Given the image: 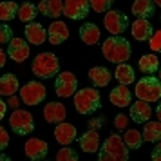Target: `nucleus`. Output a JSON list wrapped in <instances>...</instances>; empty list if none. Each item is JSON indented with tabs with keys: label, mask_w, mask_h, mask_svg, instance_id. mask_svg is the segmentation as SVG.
<instances>
[{
	"label": "nucleus",
	"mask_w": 161,
	"mask_h": 161,
	"mask_svg": "<svg viewBox=\"0 0 161 161\" xmlns=\"http://www.w3.org/2000/svg\"><path fill=\"white\" fill-rule=\"evenodd\" d=\"M67 116V109L64 103H58V102H51L45 105L44 109V118L47 123H60L64 121Z\"/></svg>",
	"instance_id": "nucleus-14"
},
{
	"label": "nucleus",
	"mask_w": 161,
	"mask_h": 161,
	"mask_svg": "<svg viewBox=\"0 0 161 161\" xmlns=\"http://www.w3.org/2000/svg\"><path fill=\"white\" fill-rule=\"evenodd\" d=\"M18 13V6L15 2H0V20L8 22L11 18H15Z\"/></svg>",
	"instance_id": "nucleus-31"
},
{
	"label": "nucleus",
	"mask_w": 161,
	"mask_h": 161,
	"mask_svg": "<svg viewBox=\"0 0 161 161\" xmlns=\"http://www.w3.org/2000/svg\"><path fill=\"white\" fill-rule=\"evenodd\" d=\"M141 138L148 143H158L161 139V123L159 121H145V129Z\"/></svg>",
	"instance_id": "nucleus-27"
},
{
	"label": "nucleus",
	"mask_w": 161,
	"mask_h": 161,
	"mask_svg": "<svg viewBox=\"0 0 161 161\" xmlns=\"http://www.w3.org/2000/svg\"><path fill=\"white\" fill-rule=\"evenodd\" d=\"M158 67H159V60H158L156 54H145V56L139 58V69H141L143 73H147V74L156 73Z\"/></svg>",
	"instance_id": "nucleus-29"
},
{
	"label": "nucleus",
	"mask_w": 161,
	"mask_h": 161,
	"mask_svg": "<svg viewBox=\"0 0 161 161\" xmlns=\"http://www.w3.org/2000/svg\"><path fill=\"white\" fill-rule=\"evenodd\" d=\"M8 54L15 60V62L20 64L24 60H27V56H29V45H27V42L22 40V38H11L9 47H8Z\"/></svg>",
	"instance_id": "nucleus-13"
},
{
	"label": "nucleus",
	"mask_w": 161,
	"mask_h": 161,
	"mask_svg": "<svg viewBox=\"0 0 161 161\" xmlns=\"http://www.w3.org/2000/svg\"><path fill=\"white\" fill-rule=\"evenodd\" d=\"M18 89H20V83L15 74L9 73L0 78V96H13Z\"/></svg>",
	"instance_id": "nucleus-23"
},
{
	"label": "nucleus",
	"mask_w": 161,
	"mask_h": 161,
	"mask_svg": "<svg viewBox=\"0 0 161 161\" xmlns=\"http://www.w3.org/2000/svg\"><path fill=\"white\" fill-rule=\"evenodd\" d=\"M102 53L110 64H123L125 60L130 58V45L119 35H112L103 42Z\"/></svg>",
	"instance_id": "nucleus-2"
},
{
	"label": "nucleus",
	"mask_w": 161,
	"mask_h": 161,
	"mask_svg": "<svg viewBox=\"0 0 161 161\" xmlns=\"http://www.w3.org/2000/svg\"><path fill=\"white\" fill-rule=\"evenodd\" d=\"M89 0H65L62 15L71 20H83L89 15Z\"/></svg>",
	"instance_id": "nucleus-10"
},
{
	"label": "nucleus",
	"mask_w": 161,
	"mask_h": 161,
	"mask_svg": "<svg viewBox=\"0 0 161 161\" xmlns=\"http://www.w3.org/2000/svg\"><path fill=\"white\" fill-rule=\"evenodd\" d=\"M67 38H69V27H67V24L62 22V20H54L49 25V29H47V40L53 45H60L62 42H65Z\"/></svg>",
	"instance_id": "nucleus-12"
},
{
	"label": "nucleus",
	"mask_w": 161,
	"mask_h": 161,
	"mask_svg": "<svg viewBox=\"0 0 161 161\" xmlns=\"http://www.w3.org/2000/svg\"><path fill=\"white\" fill-rule=\"evenodd\" d=\"M100 161H127L129 159V148L123 143V138L119 134H110L103 141V147L98 148Z\"/></svg>",
	"instance_id": "nucleus-1"
},
{
	"label": "nucleus",
	"mask_w": 161,
	"mask_h": 161,
	"mask_svg": "<svg viewBox=\"0 0 161 161\" xmlns=\"http://www.w3.org/2000/svg\"><path fill=\"white\" fill-rule=\"evenodd\" d=\"M31 69H33V74L38 78H51L54 74H58L60 62L56 54H53V53H40L35 56Z\"/></svg>",
	"instance_id": "nucleus-4"
},
{
	"label": "nucleus",
	"mask_w": 161,
	"mask_h": 161,
	"mask_svg": "<svg viewBox=\"0 0 161 161\" xmlns=\"http://www.w3.org/2000/svg\"><path fill=\"white\" fill-rule=\"evenodd\" d=\"M13 38V31L9 25L6 24H0V44H9Z\"/></svg>",
	"instance_id": "nucleus-34"
},
{
	"label": "nucleus",
	"mask_w": 161,
	"mask_h": 161,
	"mask_svg": "<svg viewBox=\"0 0 161 161\" xmlns=\"http://www.w3.org/2000/svg\"><path fill=\"white\" fill-rule=\"evenodd\" d=\"M6 110H8V103L0 98V121H2V118L6 116Z\"/></svg>",
	"instance_id": "nucleus-40"
},
{
	"label": "nucleus",
	"mask_w": 161,
	"mask_h": 161,
	"mask_svg": "<svg viewBox=\"0 0 161 161\" xmlns=\"http://www.w3.org/2000/svg\"><path fill=\"white\" fill-rule=\"evenodd\" d=\"M130 118L136 121V123H145L152 118V109L148 102H143V100H138L136 103L130 105Z\"/></svg>",
	"instance_id": "nucleus-17"
},
{
	"label": "nucleus",
	"mask_w": 161,
	"mask_h": 161,
	"mask_svg": "<svg viewBox=\"0 0 161 161\" xmlns=\"http://www.w3.org/2000/svg\"><path fill=\"white\" fill-rule=\"evenodd\" d=\"M9 125H11V129L16 134L25 136V134L33 132V129H35V119H33V116H31L27 110L15 109L13 114H11V118H9Z\"/></svg>",
	"instance_id": "nucleus-8"
},
{
	"label": "nucleus",
	"mask_w": 161,
	"mask_h": 161,
	"mask_svg": "<svg viewBox=\"0 0 161 161\" xmlns=\"http://www.w3.org/2000/svg\"><path fill=\"white\" fill-rule=\"evenodd\" d=\"M20 103H22V102H20V98H16L15 94H13V96H9L8 107H11V109L15 110V109H18V105H20Z\"/></svg>",
	"instance_id": "nucleus-38"
},
{
	"label": "nucleus",
	"mask_w": 161,
	"mask_h": 161,
	"mask_svg": "<svg viewBox=\"0 0 161 161\" xmlns=\"http://www.w3.org/2000/svg\"><path fill=\"white\" fill-rule=\"evenodd\" d=\"M132 13L136 16H139V18H148V16H154L156 6H154L152 0H134Z\"/></svg>",
	"instance_id": "nucleus-25"
},
{
	"label": "nucleus",
	"mask_w": 161,
	"mask_h": 161,
	"mask_svg": "<svg viewBox=\"0 0 161 161\" xmlns=\"http://www.w3.org/2000/svg\"><path fill=\"white\" fill-rule=\"evenodd\" d=\"M110 76H112V74L109 73L107 67H92V69L89 71V78L94 83V87H105V85H109Z\"/></svg>",
	"instance_id": "nucleus-24"
},
{
	"label": "nucleus",
	"mask_w": 161,
	"mask_h": 161,
	"mask_svg": "<svg viewBox=\"0 0 161 161\" xmlns=\"http://www.w3.org/2000/svg\"><path fill=\"white\" fill-rule=\"evenodd\" d=\"M150 40V47H152V51H159L161 49V33L159 31H154L152 33V36L148 38Z\"/></svg>",
	"instance_id": "nucleus-36"
},
{
	"label": "nucleus",
	"mask_w": 161,
	"mask_h": 161,
	"mask_svg": "<svg viewBox=\"0 0 161 161\" xmlns=\"http://www.w3.org/2000/svg\"><path fill=\"white\" fill-rule=\"evenodd\" d=\"M47 150H49V145L42 141V139L38 138H31L25 141V147H24V152L27 158L31 159H44L45 156H47Z\"/></svg>",
	"instance_id": "nucleus-11"
},
{
	"label": "nucleus",
	"mask_w": 161,
	"mask_h": 161,
	"mask_svg": "<svg viewBox=\"0 0 161 161\" xmlns=\"http://www.w3.org/2000/svg\"><path fill=\"white\" fill-rule=\"evenodd\" d=\"M76 159H78V154L67 145H64V148H60L58 154H56V161H76Z\"/></svg>",
	"instance_id": "nucleus-32"
},
{
	"label": "nucleus",
	"mask_w": 161,
	"mask_h": 161,
	"mask_svg": "<svg viewBox=\"0 0 161 161\" xmlns=\"http://www.w3.org/2000/svg\"><path fill=\"white\" fill-rule=\"evenodd\" d=\"M109 100L112 105H116V107H127L129 103H130V91L127 85H118L116 89H112L109 94Z\"/></svg>",
	"instance_id": "nucleus-21"
},
{
	"label": "nucleus",
	"mask_w": 161,
	"mask_h": 161,
	"mask_svg": "<svg viewBox=\"0 0 161 161\" xmlns=\"http://www.w3.org/2000/svg\"><path fill=\"white\" fill-rule=\"evenodd\" d=\"M154 2V6H161V0H152Z\"/></svg>",
	"instance_id": "nucleus-44"
},
{
	"label": "nucleus",
	"mask_w": 161,
	"mask_h": 161,
	"mask_svg": "<svg viewBox=\"0 0 161 161\" xmlns=\"http://www.w3.org/2000/svg\"><path fill=\"white\" fill-rule=\"evenodd\" d=\"M54 87H56V94H58L60 98H71V96L76 92V87H78V78H76L73 73L64 71V73L58 74Z\"/></svg>",
	"instance_id": "nucleus-9"
},
{
	"label": "nucleus",
	"mask_w": 161,
	"mask_h": 161,
	"mask_svg": "<svg viewBox=\"0 0 161 161\" xmlns=\"http://www.w3.org/2000/svg\"><path fill=\"white\" fill-rule=\"evenodd\" d=\"M116 71H114V76H116V80L121 83V85H129L132 81L136 80V74H134V69H132L129 64H116Z\"/></svg>",
	"instance_id": "nucleus-26"
},
{
	"label": "nucleus",
	"mask_w": 161,
	"mask_h": 161,
	"mask_svg": "<svg viewBox=\"0 0 161 161\" xmlns=\"http://www.w3.org/2000/svg\"><path fill=\"white\" fill-rule=\"evenodd\" d=\"M80 147L83 152L87 154H92V152H98V148H100V134L98 130L94 129H89L83 136H80Z\"/></svg>",
	"instance_id": "nucleus-19"
},
{
	"label": "nucleus",
	"mask_w": 161,
	"mask_h": 161,
	"mask_svg": "<svg viewBox=\"0 0 161 161\" xmlns=\"http://www.w3.org/2000/svg\"><path fill=\"white\" fill-rule=\"evenodd\" d=\"M152 33H154V27L147 18H138L136 22L132 24V36L136 38L138 42H147L148 38L152 36Z\"/></svg>",
	"instance_id": "nucleus-18"
},
{
	"label": "nucleus",
	"mask_w": 161,
	"mask_h": 161,
	"mask_svg": "<svg viewBox=\"0 0 161 161\" xmlns=\"http://www.w3.org/2000/svg\"><path fill=\"white\" fill-rule=\"evenodd\" d=\"M24 33H25V38H27V42L31 45H42L45 42V38H47L45 29L42 27V24L38 22H29L25 25Z\"/></svg>",
	"instance_id": "nucleus-16"
},
{
	"label": "nucleus",
	"mask_w": 161,
	"mask_h": 161,
	"mask_svg": "<svg viewBox=\"0 0 161 161\" xmlns=\"http://www.w3.org/2000/svg\"><path fill=\"white\" fill-rule=\"evenodd\" d=\"M6 65V53L2 51V47H0V69Z\"/></svg>",
	"instance_id": "nucleus-42"
},
{
	"label": "nucleus",
	"mask_w": 161,
	"mask_h": 161,
	"mask_svg": "<svg viewBox=\"0 0 161 161\" xmlns=\"http://www.w3.org/2000/svg\"><path fill=\"white\" fill-rule=\"evenodd\" d=\"M127 125H129V118L125 116V114H118V116L114 118V127H116L118 130L127 129Z\"/></svg>",
	"instance_id": "nucleus-35"
},
{
	"label": "nucleus",
	"mask_w": 161,
	"mask_h": 161,
	"mask_svg": "<svg viewBox=\"0 0 161 161\" xmlns=\"http://www.w3.org/2000/svg\"><path fill=\"white\" fill-rule=\"evenodd\" d=\"M36 9L44 16L49 18H56L64 13V0H42L36 6Z\"/></svg>",
	"instance_id": "nucleus-20"
},
{
	"label": "nucleus",
	"mask_w": 161,
	"mask_h": 161,
	"mask_svg": "<svg viewBox=\"0 0 161 161\" xmlns=\"http://www.w3.org/2000/svg\"><path fill=\"white\" fill-rule=\"evenodd\" d=\"M123 143L127 145V148H139L141 147V143H143V138H141V134H139V130H136V129H130V130L125 132V138H123Z\"/></svg>",
	"instance_id": "nucleus-30"
},
{
	"label": "nucleus",
	"mask_w": 161,
	"mask_h": 161,
	"mask_svg": "<svg viewBox=\"0 0 161 161\" xmlns=\"http://www.w3.org/2000/svg\"><path fill=\"white\" fill-rule=\"evenodd\" d=\"M136 96L143 102H158L161 98V83L156 76H145L136 83Z\"/></svg>",
	"instance_id": "nucleus-5"
},
{
	"label": "nucleus",
	"mask_w": 161,
	"mask_h": 161,
	"mask_svg": "<svg viewBox=\"0 0 161 161\" xmlns=\"http://www.w3.org/2000/svg\"><path fill=\"white\" fill-rule=\"evenodd\" d=\"M45 94H47V91L40 81H29L20 89V100L29 107L42 103L45 100Z\"/></svg>",
	"instance_id": "nucleus-7"
},
{
	"label": "nucleus",
	"mask_w": 161,
	"mask_h": 161,
	"mask_svg": "<svg viewBox=\"0 0 161 161\" xmlns=\"http://www.w3.org/2000/svg\"><path fill=\"white\" fill-rule=\"evenodd\" d=\"M103 121H105V118H96V119H91L89 121V129H98L100 125H103Z\"/></svg>",
	"instance_id": "nucleus-39"
},
{
	"label": "nucleus",
	"mask_w": 161,
	"mask_h": 161,
	"mask_svg": "<svg viewBox=\"0 0 161 161\" xmlns=\"http://www.w3.org/2000/svg\"><path fill=\"white\" fill-rule=\"evenodd\" d=\"M36 13H38V9H36V6L35 4H31V2H24L22 6L18 8V18L22 20V22H25V24H29V22H33L35 20V16H36Z\"/></svg>",
	"instance_id": "nucleus-28"
},
{
	"label": "nucleus",
	"mask_w": 161,
	"mask_h": 161,
	"mask_svg": "<svg viewBox=\"0 0 161 161\" xmlns=\"http://www.w3.org/2000/svg\"><path fill=\"white\" fill-rule=\"evenodd\" d=\"M107 15L103 16V25L105 29L109 31L110 35H121L125 33L127 25H129V18L123 11H118V9H109L105 11Z\"/></svg>",
	"instance_id": "nucleus-6"
},
{
	"label": "nucleus",
	"mask_w": 161,
	"mask_h": 161,
	"mask_svg": "<svg viewBox=\"0 0 161 161\" xmlns=\"http://www.w3.org/2000/svg\"><path fill=\"white\" fill-rule=\"evenodd\" d=\"M80 38H81V42L83 44H87V45H94L100 42V29H98V25L96 24H83L80 27Z\"/></svg>",
	"instance_id": "nucleus-22"
},
{
	"label": "nucleus",
	"mask_w": 161,
	"mask_h": 161,
	"mask_svg": "<svg viewBox=\"0 0 161 161\" xmlns=\"http://www.w3.org/2000/svg\"><path fill=\"white\" fill-rule=\"evenodd\" d=\"M8 145H9V134L6 132L4 127H0V152H2Z\"/></svg>",
	"instance_id": "nucleus-37"
},
{
	"label": "nucleus",
	"mask_w": 161,
	"mask_h": 161,
	"mask_svg": "<svg viewBox=\"0 0 161 161\" xmlns=\"http://www.w3.org/2000/svg\"><path fill=\"white\" fill-rule=\"evenodd\" d=\"M102 98H100V92L96 89H80L74 92V109L78 110L80 114L87 116V114H92L94 110L100 109L102 105Z\"/></svg>",
	"instance_id": "nucleus-3"
},
{
	"label": "nucleus",
	"mask_w": 161,
	"mask_h": 161,
	"mask_svg": "<svg viewBox=\"0 0 161 161\" xmlns=\"http://www.w3.org/2000/svg\"><path fill=\"white\" fill-rule=\"evenodd\" d=\"M114 0H89V6L94 9L96 13H105L109 11Z\"/></svg>",
	"instance_id": "nucleus-33"
},
{
	"label": "nucleus",
	"mask_w": 161,
	"mask_h": 161,
	"mask_svg": "<svg viewBox=\"0 0 161 161\" xmlns=\"http://www.w3.org/2000/svg\"><path fill=\"white\" fill-rule=\"evenodd\" d=\"M159 150H161V145H156L152 150V158L154 159H159Z\"/></svg>",
	"instance_id": "nucleus-41"
},
{
	"label": "nucleus",
	"mask_w": 161,
	"mask_h": 161,
	"mask_svg": "<svg viewBox=\"0 0 161 161\" xmlns=\"http://www.w3.org/2000/svg\"><path fill=\"white\" fill-rule=\"evenodd\" d=\"M54 138L60 145H71L76 139V127L65 123V121H60V123H56V129H54Z\"/></svg>",
	"instance_id": "nucleus-15"
},
{
	"label": "nucleus",
	"mask_w": 161,
	"mask_h": 161,
	"mask_svg": "<svg viewBox=\"0 0 161 161\" xmlns=\"http://www.w3.org/2000/svg\"><path fill=\"white\" fill-rule=\"evenodd\" d=\"M8 159H9V156H6V154L0 152V161H8Z\"/></svg>",
	"instance_id": "nucleus-43"
}]
</instances>
